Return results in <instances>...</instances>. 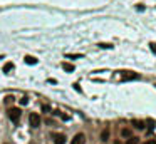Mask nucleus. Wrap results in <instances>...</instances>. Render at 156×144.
I'll list each match as a JSON object with an SVG mask.
<instances>
[{
  "mask_svg": "<svg viewBox=\"0 0 156 144\" xmlns=\"http://www.w3.org/2000/svg\"><path fill=\"white\" fill-rule=\"evenodd\" d=\"M7 116H9V119L12 121V122H19V119H20V116H22V111H20L19 107H10L9 109V112H7Z\"/></svg>",
  "mask_w": 156,
  "mask_h": 144,
  "instance_id": "nucleus-1",
  "label": "nucleus"
},
{
  "mask_svg": "<svg viewBox=\"0 0 156 144\" xmlns=\"http://www.w3.org/2000/svg\"><path fill=\"white\" fill-rule=\"evenodd\" d=\"M29 124H30V127H34V129L40 127V116L35 114V112H32V114L29 116Z\"/></svg>",
  "mask_w": 156,
  "mask_h": 144,
  "instance_id": "nucleus-2",
  "label": "nucleus"
},
{
  "mask_svg": "<svg viewBox=\"0 0 156 144\" xmlns=\"http://www.w3.org/2000/svg\"><path fill=\"white\" fill-rule=\"evenodd\" d=\"M71 144H86V136L82 134V133H77L72 137V143Z\"/></svg>",
  "mask_w": 156,
  "mask_h": 144,
  "instance_id": "nucleus-3",
  "label": "nucleus"
},
{
  "mask_svg": "<svg viewBox=\"0 0 156 144\" xmlns=\"http://www.w3.org/2000/svg\"><path fill=\"white\" fill-rule=\"evenodd\" d=\"M134 79H139V74H136V72H124L121 76V80H134Z\"/></svg>",
  "mask_w": 156,
  "mask_h": 144,
  "instance_id": "nucleus-4",
  "label": "nucleus"
},
{
  "mask_svg": "<svg viewBox=\"0 0 156 144\" xmlns=\"http://www.w3.org/2000/svg\"><path fill=\"white\" fill-rule=\"evenodd\" d=\"M52 139H54V144H66V134H52Z\"/></svg>",
  "mask_w": 156,
  "mask_h": 144,
  "instance_id": "nucleus-5",
  "label": "nucleus"
},
{
  "mask_svg": "<svg viewBox=\"0 0 156 144\" xmlns=\"http://www.w3.org/2000/svg\"><path fill=\"white\" fill-rule=\"evenodd\" d=\"M133 126H134L136 129H144V127H146V122H144V121H138V119H133Z\"/></svg>",
  "mask_w": 156,
  "mask_h": 144,
  "instance_id": "nucleus-6",
  "label": "nucleus"
},
{
  "mask_svg": "<svg viewBox=\"0 0 156 144\" xmlns=\"http://www.w3.org/2000/svg\"><path fill=\"white\" fill-rule=\"evenodd\" d=\"M62 69H64L66 72H74V66L69 64V62H62Z\"/></svg>",
  "mask_w": 156,
  "mask_h": 144,
  "instance_id": "nucleus-7",
  "label": "nucleus"
},
{
  "mask_svg": "<svg viewBox=\"0 0 156 144\" xmlns=\"http://www.w3.org/2000/svg\"><path fill=\"white\" fill-rule=\"evenodd\" d=\"M121 136H123V137H131V136H133V133H131V129L124 127V129H121Z\"/></svg>",
  "mask_w": 156,
  "mask_h": 144,
  "instance_id": "nucleus-8",
  "label": "nucleus"
},
{
  "mask_svg": "<svg viewBox=\"0 0 156 144\" xmlns=\"http://www.w3.org/2000/svg\"><path fill=\"white\" fill-rule=\"evenodd\" d=\"M37 62H39V60L35 57H32V55H27V57H25V64H32V66H34V64H37Z\"/></svg>",
  "mask_w": 156,
  "mask_h": 144,
  "instance_id": "nucleus-9",
  "label": "nucleus"
},
{
  "mask_svg": "<svg viewBox=\"0 0 156 144\" xmlns=\"http://www.w3.org/2000/svg\"><path fill=\"white\" fill-rule=\"evenodd\" d=\"M107 139H109V129H104V131L101 133V141H104V143H106Z\"/></svg>",
  "mask_w": 156,
  "mask_h": 144,
  "instance_id": "nucleus-10",
  "label": "nucleus"
},
{
  "mask_svg": "<svg viewBox=\"0 0 156 144\" xmlns=\"http://www.w3.org/2000/svg\"><path fill=\"white\" fill-rule=\"evenodd\" d=\"M126 144H139V139H138L136 136H131V137H128Z\"/></svg>",
  "mask_w": 156,
  "mask_h": 144,
  "instance_id": "nucleus-11",
  "label": "nucleus"
},
{
  "mask_svg": "<svg viewBox=\"0 0 156 144\" xmlns=\"http://www.w3.org/2000/svg\"><path fill=\"white\" fill-rule=\"evenodd\" d=\"M12 69H14V64H12V62H9V64H5V66H3V72H7V74H9Z\"/></svg>",
  "mask_w": 156,
  "mask_h": 144,
  "instance_id": "nucleus-12",
  "label": "nucleus"
},
{
  "mask_svg": "<svg viewBox=\"0 0 156 144\" xmlns=\"http://www.w3.org/2000/svg\"><path fill=\"white\" fill-rule=\"evenodd\" d=\"M59 116H60V119H62V121H69V119H71V116H69V114H62V112H60Z\"/></svg>",
  "mask_w": 156,
  "mask_h": 144,
  "instance_id": "nucleus-13",
  "label": "nucleus"
},
{
  "mask_svg": "<svg viewBox=\"0 0 156 144\" xmlns=\"http://www.w3.org/2000/svg\"><path fill=\"white\" fill-rule=\"evenodd\" d=\"M20 104H22V106H27V104H29V99H27V97H22V99H20Z\"/></svg>",
  "mask_w": 156,
  "mask_h": 144,
  "instance_id": "nucleus-14",
  "label": "nucleus"
},
{
  "mask_svg": "<svg viewBox=\"0 0 156 144\" xmlns=\"http://www.w3.org/2000/svg\"><path fill=\"white\" fill-rule=\"evenodd\" d=\"M67 59H82L81 54H72V55H67Z\"/></svg>",
  "mask_w": 156,
  "mask_h": 144,
  "instance_id": "nucleus-15",
  "label": "nucleus"
},
{
  "mask_svg": "<svg viewBox=\"0 0 156 144\" xmlns=\"http://www.w3.org/2000/svg\"><path fill=\"white\" fill-rule=\"evenodd\" d=\"M99 47L101 49H113V45H111V44H99Z\"/></svg>",
  "mask_w": 156,
  "mask_h": 144,
  "instance_id": "nucleus-16",
  "label": "nucleus"
},
{
  "mask_svg": "<svg viewBox=\"0 0 156 144\" xmlns=\"http://www.w3.org/2000/svg\"><path fill=\"white\" fill-rule=\"evenodd\" d=\"M149 49H151V52H153V54H156V44H155V42H151V44H149Z\"/></svg>",
  "mask_w": 156,
  "mask_h": 144,
  "instance_id": "nucleus-17",
  "label": "nucleus"
},
{
  "mask_svg": "<svg viewBox=\"0 0 156 144\" xmlns=\"http://www.w3.org/2000/svg\"><path fill=\"white\" fill-rule=\"evenodd\" d=\"M42 111H44V112H49L50 107H49V106H42Z\"/></svg>",
  "mask_w": 156,
  "mask_h": 144,
  "instance_id": "nucleus-18",
  "label": "nucleus"
},
{
  "mask_svg": "<svg viewBox=\"0 0 156 144\" xmlns=\"http://www.w3.org/2000/svg\"><path fill=\"white\" fill-rule=\"evenodd\" d=\"M12 101H14V97H12V96L5 97V102H9V104H10V102H12Z\"/></svg>",
  "mask_w": 156,
  "mask_h": 144,
  "instance_id": "nucleus-19",
  "label": "nucleus"
},
{
  "mask_svg": "<svg viewBox=\"0 0 156 144\" xmlns=\"http://www.w3.org/2000/svg\"><path fill=\"white\" fill-rule=\"evenodd\" d=\"M74 89H76L77 92H81V87H79V84H74Z\"/></svg>",
  "mask_w": 156,
  "mask_h": 144,
  "instance_id": "nucleus-20",
  "label": "nucleus"
},
{
  "mask_svg": "<svg viewBox=\"0 0 156 144\" xmlns=\"http://www.w3.org/2000/svg\"><path fill=\"white\" fill-rule=\"evenodd\" d=\"M143 144H156V141H146V143H143Z\"/></svg>",
  "mask_w": 156,
  "mask_h": 144,
  "instance_id": "nucleus-21",
  "label": "nucleus"
},
{
  "mask_svg": "<svg viewBox=\"0 0 156 144\" xmlns=\"http://www.w3.org/2000/svg\"><path fill=\"white\" fill-rule=\"evenodd\" d=\"M114 144H121V141H116V143H114Z\"/></svg>",
  "mask_w": 156,
  "mask_h": 144,
  "instance_id": "nucleus-22",
  "label": "nucleus"
}]
</instances>
